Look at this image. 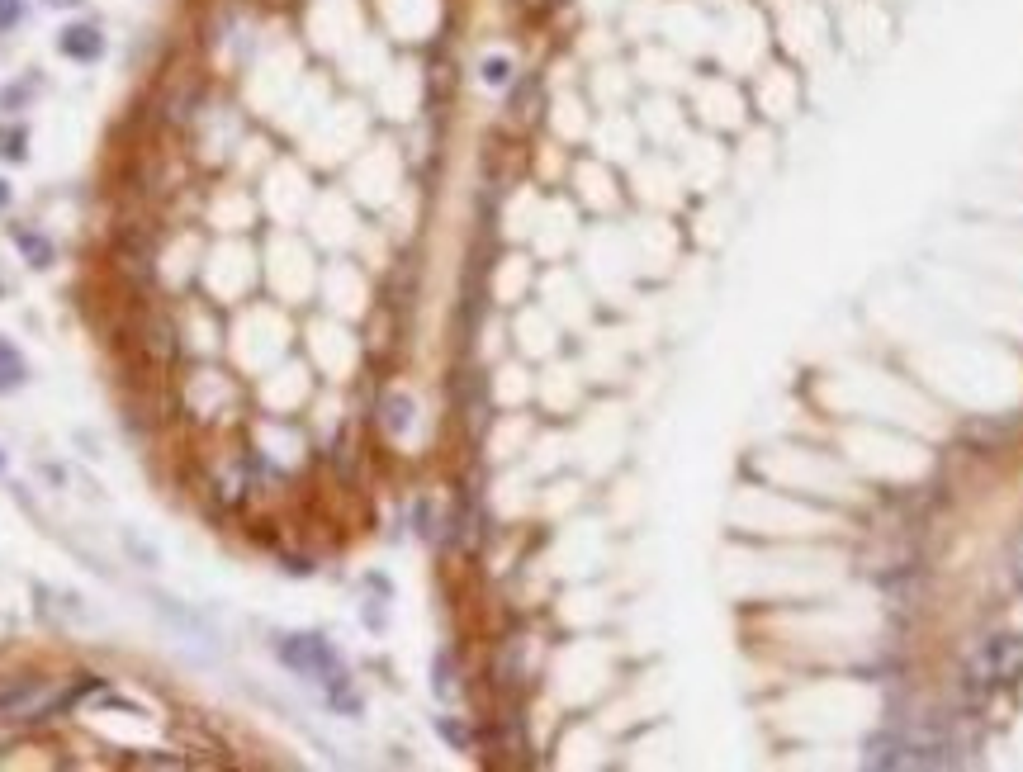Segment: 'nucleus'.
I'll list each match as a JSON object with an SVG mask.
<instances>
[{
    "label": "nucleus",
    "mask_w": 1023,
    "mask_h": 772,
    "mask_svg": "<svg viewBox=\"0 0 1023 772\" xmlns=\"http://www.w3.org/2000/svg\"><path fill=\"white\" fill-rule=\"evenodd\" d=\"M280 659H285L299 678L337 683V654H332L318 635H285V640H280Z\"/></svg>",
    "instance_id": "obj_2"
},
{
    "label": "nucleus",
    "mask_w": 1023,
    "mask_h": 772,
    "mask_svg": "<svg viewBox=\"0 0 1023 772\" xmlns=\"http://www.w3.org/2000/svg\"><path fill=\"white\" fill-rule=\"evenodd\" d=\"M507 76H512L507 57H488V62H484V81H488V86H507Z\"/></svg>",
    "instance_id": "obj_8"
},
{
    "label": "nucleus",
    "mask_w": 1023,
    "mask_h": 772,
    "mask_svg": "<svg viewBox=\"0 0 1023 772\" xmlns=\"http://www.w3.org/2000/svg\"><path fill=\"white\" fill-rule=\"evenodd\" d=\"M0 294H5V289H0Z\"/></svg>",
    "instance_id": "obj_14"
},
{
    "label": "nucleus",
    "mask_w": 1023,
    "mask_h": 772,
    "mask_svg": "<svg viewBox=\"0 0 1023 772\" xmlns=\"http://www.w3.org/2000/svg\"><path fill=\"white\" fill-rule=\"evenodd\" d=\"M24 375H29V370H24V356L0 337V394H15L19 384H24Z\"/></svg>",
    "instance_id": "obj_5"
},
{
    "label": "nucleus",
    "mask_w": 1023,
    "mask_h": 772,
    "mask_svg": "<svg viewBox=\"0 0 1023 772\" xmlns=\"http://www.w3.org/2000/svg\"><path fill=\"white\" fill-rule=\"evenodd\" d=\"M57 48H62V57L95 62V57L105 53V34H100V29H90V24H67V29L57 34Z\"/></svg>",
    "instance_id": "obj_3"
},
{
    "label": "nucleus",
    "mask_w": 1023,
    "mask_h": 772,
    "mask_svg": "<svg viewBox=\"0 0 1023 772\" xmlns=\"http://www.w3.org/2000/svg\"><path fill=\"white\" fill-rule=\"evenodd\" d=\"M19 15H24V5L19 0H0V34H10L19 24Z\"/></svg>",
    "instance_id": "obj_9"
},
{
    "label": "nucleus",
    "mask_w": 1023,
    "mask_h": 772,
    "mask_svg": "<svg viewBox=\"0 0 1023 772\" xmlns=\"http://www.w3.org/2000/svg\"><path fill=\"white\" fill-rule=\"evenodd\" d=\"M24 143H29L24 128H5V133H0V157H5V162H24Z\"/></svg>",
    "instance_id": "obj_7"
},
{
    "label": "nucleus",
    "mask_w": 1023,
    "mask_h": 772,
    "mask_svg": "<svg viewBox=\"0 0 1023 772\" xmlns=\"http://www.w3.org/2000/svg\"><path fill=\"white\" fill-rule=\"evenodd\" d=\"M128 555H133V559H143L147 569L157 564V550H152V545H138V536H128Z\"/></svg>",
    "instance_id": "obj_10"
},
{
    "label": "nucleus",
    "mask_w": 1023,
    "mask_h": 772,
    "mask_svg": "<svg viewBox=\"0 0 1023 772\" xmlns=\"http://www.w3.org/2000/svg\"><path fill=\"white\" fill-rule=\"evenodd\" d=\"M5 199H10V190H5V180H0V204H5Z\"/></svg>",
    "instance_id": "obj_12"
},
{
    "label": "nucleus",
    "mask_w": 1023,
    "mask_h": 772,
    "mask_svg": "<svg viewBox=\"0 0 1023 772\" xmlns=\"http://www.w3.org/2000/svg\"><path fill=\"white\" fill-rule=\"evenodd\" d=\"M53 10H67V5H81V0H48Z\"/></svg>",
    "instance_id": "obj_11"
},
{
    "label": "nucleus",
    "mask_w": 1023,
    "mask_h": 772,
    "mask_svg": "<svg viewBox=\"0 0 1023 772\" xmlns=\"http://www.w3.org/2000/svg\"><path fill=\"white\" fill-rule=\"evenodd\" d=\"M10 237H15L19 252L29 256V266H34V270H48V266H53V242H48L43 233H34V228H15Z\"/></svg>",
    "instance_id": "obj_4"
},
{
    "label": "nucleus",
    "mask_w": 1023,
    "mask_h": 772,
    "mask_svg": "<svg viewBox=\"0 0 1023 772\" xmlns=\"http://www.w3.org/2000/svg\"><path fill=\"white\" fill-rule=\"evenodd\" d=\"M0 469H5V455H0Z\"/></svg>",
    "instance_id": "obj_13"
},
{
    "label": "nucleus",
    "mask_w": 1023,
    "mask_h": 772,
    "mask_svg": "<svg viewBox=\"0 0 1023 772\" xmlns=\"http://www.w3.org/2000/svg\"><path fill=\"white\" fill-rule=\"evenodd\" d=\"M1023 673V645L1014 635H995L971 659V683L976 687H1009Z\"/></svg>",
    "instance_id": "obj_1"
},
{
    "label": "nucleus",
    "mask_w": 1023,
    "mask_h": 772,
    "mask_svg": "<svg viewBox=\"0 0 1023 772\" xmlns=\"http://www.w3.org/2000/svg\"><path fill=\"white\" fill-rule=\"evenodd\" d=\"M157 611H162L176 630H190V635H199V640H214V630L204 626L199 616H190V611H176V607H171V597H157Z\"/></svg>",
    "instance_id": "obj_6"
}]
</instances>
